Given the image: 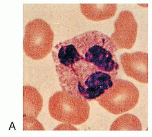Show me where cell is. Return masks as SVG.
<instances>
[{
    "instance_id": "6da1fadb",
    "label": "cell",
    "mask_w": 152,
    "mask_h": 137,
    "mask_svg": "<svg viewBox=\"0 0 152 137\" xmlns=\"http://www.w3.org/2000/svg\"><path fill=\"white\" fill-rule=\"evenodd\" d=\"M62 91L87 101L97 100L113 86L118 75L99 69L83 59L71 65H56Z\"/></svg>"
},
{
    "instance_id": "277c9868",
    "label": "cell",
    "mask_w": 152,
    "mask_h": 137,
    "mask_svg": "<svg viewBox=\"0 0 152 137\" xmlns=\"http://www.w3.org/2000/svg\"><path fill=\"white\" fill-rule=\"evenodd\" d=\"M54 33L50 25L42 19L29 22L24 29L23 50L34 60L45 58L51 52Z\"/></svg>"
},
{
    "instance_id": "8fae6325",
    "label": "cell",
    "mask_w": 152,
    "mask_h": 137,
    "mask_svg": "<svg viewBox=\"0 0 152 137\" xmlns=\"http://www.w3.org/2000/svg\"><path fill=\"white\" fill-rule=\"evenodd\" d=\"M23 130H44L45 129L36 118L31 116H23Z\"/></svg>"
},
{
    "instance_id": "7a4b0ae2",
    "label": "cell",
    "mask_w": 152,
    "mask_h": 137,
    "mask_svg": "<svg viewBox=\"0 0 152 137\" xmlns=\"http://www.w3.org/2000/svg\"><path fill=\"white\" fill-rule=\"evenodd\" d=\"M82 59L107 72L118 75V51L111 37L97 30L88 31L71 38Z\"/></svg>"
},
{
    "instance_id": "7c38bea8",
    "label": "cell",
    "mask_w": 152,
    "mask_h": 137,
    "mask_svg": "<svg viewBox=\"0 0 152 137\" xmlns=\"http://www.w3.org/2000/svg\"><path fill=\"white\" fill-rule=\"evenodd\" d=\"M73 124H69V123H65V124H61L58 125V126H57L56 128H55L54 130H77L78 129L77 128H74L73 126Z\"/></svg>"
},
{
    "instance_id": "52a82bcc",
    "label": "cell",
    "mask_w": 152,
    "mask_h": 137,
    "mask_svg": "<svg viewBox=\"0 0 152 137\" xmlns=\"http://www.w3.org/2000/svg\"><path fill=\"white\" fill-rule=\"evenodd\" d=\"M120 61L126 75L141 83H148V53H124Z\"/></svg>"
},
{
    "instance_id": "30bf717a",
    "label": "cell",
    "mask_w": 152,
    "mask_h": 137,
    "mask_svg": "<svg viewBox=\"0 0 152 137\" xmlns=\"http://www.w3.org/2000/svg\"><path fill=\"white\" fill-rule=\"evenodd\" d=\"M110 130L141 131L142 130V126L136 116L133 114H124L112 123Z\"/></svg>"
},
{
    "instance_id": "5b68a950",
    "label": "cell",
    "mask_w": 152,
    "mask_h": 137,
    "mask_svg": "<svg viewBox=\"0 0 152 137\" xmlns=\"http://www.w3.org/2000/svg\"><path fill=\"white\" fill-rule=\"evenodd\" d=\"M139 99V90L133 83L117 78L111 88L96 101L111 114L119 115L133 109Z\"/></svg>"
},
{
    "instance_id": "8992f818",
    "label": "cell",
    "mask_w": 152,
    "mask_h": 137,
    "mask_svg": "<svg viewBox=\"0 0 152 137\" xmlns=\"http://www.w3.org/2000/svg\"><path fill=\"white\" fill-rule=\"evenodd\" d=\"M115 31L111 38L119 49H131L135 44L137 34V22L130 10H123L115 24Z\"/></svg>"
},
{
    "instance_id": "9c48e42d",
    "label": "cell",
    "mask_w": 152,
    "mask_h": 137,
    "mask_svg": "<svg viewBox=\"0 0 152 137\" xmlns=\"http://www.w3.org/2000/svg\"><path fill=\"white\" fill-rule=\"evenodd\" d=\"M43 98L35 88L30 86L23 87V116L37 118L43 107Z\"/></svg>"
},
{
    "instance_id": "4fadbf2b",
    "label": "cell",
    "mask_w": 152,
    "mask_h": 137,
    "mask_svg": "<svg viewBox=\"0 0 152 137\" xmlns=\"http://www.w3.org/2000/svg\"><path fill=\"white\" fill-rule=\"evenodd\" d=\"M138 5L139 6H141V7H148V4H138Z\"/></svg>"
},
{
    "instance_id": "ba28073f",
    "label": "cell",
    "mask_w": 152,
    "mask_h": 137,
    "mask_svg": "<svg viewBox=\"0 0 152 137\" xmlns=\"http://www.w3.org/2000/svg\"><path fill=\"white\" fill-rule=\"evenodd\" d=\"M82 14L89 20L93 21H104L115 16L117 4H80Z\"/></svg>"
},
{
    "instance_id": "3957f363",
    "label": "cell",
    "mask_w": 152,
    "mask_h": 137,
    "mask_svg": "<svg viewBox=\"0 0 152 137\" xmlns=\"http://www.w3.org/2000/svg\"><path fill=\"white\" fill-rule=\"evenodd\" d=\"M49 113L56 120L73 125H80L89 118L90 107L88 101L63 91L50 98Z\"/></svg>"
}]
</instances>
